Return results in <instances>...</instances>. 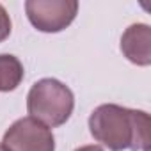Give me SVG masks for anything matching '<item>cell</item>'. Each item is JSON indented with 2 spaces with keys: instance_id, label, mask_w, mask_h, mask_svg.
<instances>
[{
  "instance_id": "9",
  "label": "cell",
  "mask_w": 151,
  "mask_h": 151,
  "mask_svg": "<svg viewBox=\"0 0 151 151\" xmlns=\"http://www.w3.org/2000/svg\"><path fill=\"white\" fill-rule=\"evenodd\" d=\"M0 151H9V149H7V147H6V146L2 144V142H0Z\"/></svg>"
},
{
  "instance_id": "4",
  "label": "cell",
  "mask_w": 151,
  "mask_h": 151,
  "mask_svg": "<svg viewBox=\"0 0 151 151\" xmlns=\"http://www.w3.org/2000/svg\"><path fill=\"white\" fill-rule=\"evenodd\" d=\"M2 144L9 151H55L52 130L32 117L14 121L4 133Z\"/></svg>"
},
{
  "instance_id": "6",
  "label": "cell",
  "mask_w": 151,
  "mask_h": 151,
  "mask_svg": "<svg viewBox=\"0 0 151 151\" xmlns=\"http://www.w3.org/2000/svg\"><path fill=\"white\" fill-rule=\"evenodd\" d=\"M23 64L11 53L0 55V93L14 91L23 80Z\"/></svg>"
},
{
  "instance_id": "7",
  "label": "cell",
  "mask_w": 151,
  "mask_h": 151,
  "mask_svg": "<svg viewBox=\"0 0 151 151\" xmlns=\"http://www.w3.org/2000/svg\"><path fill=\"white\" fill-rule=\"evenodd\" d=\"M11 34V18L6 11V7L0 4V43L7 39Z\"/></svg>"
},
{
  "instance_id": "5",
  "label": "cell",
  "mask_w": 151,
  "mask_h": 151,
  "mask_svg": "<svg viewBox=\"0 0 151 151\" xmlns=\"http://www.w3.org/2000/svg\"><path fill=\"white\" fill-rule=\"evenodd\" d=\"M121 52L123 55L137 64L149 66L151 64V29L146 23L130 25L121 36Z\"/></svg>"
},
{
  "instance_id": "8",
  "label": "cell",
  "mask_w": 151,
  "mask_h": 151,
  "mask_svg": "<svg viewBox=\"0 0 151 151\" xmlns=\"http://www.w3.org/2000/svg\"><path fill=\"white\" fill-rule=\"evenodd\" d=\"M75 151H103V147L91 144V146H82V147H78V149H75Z\"/></svg>"
},
{
  "instance_id": "2",
  "label": "cell",
  "mask_w": 151,
  "mask_h": 151,
  "mask_svg": "<svg viewBox=\"0 0 151 151\" xmlns=\"http://www.w3.org/2000/svg\"><path fill=\"white\" fill-rule=\"evenodd\" d=\"M75 109V96L71 89L57 78L37 80L27 96L29 117L39 121L48 128L62 126Z\"/></svg>"
},
{
  "instance_id": "1",
  "label": "cell",
  "mask_w": 151,
  "mask_h": 151,
  "mask_svg": "<svg viewBox=\"0 0 151 151\" xmlns=\"http://www.w3.org/2000/svg\"><path fill=\"white\" fill-rule=\"evenodd\" d=\"M89 130L110 151H149V116L144 110L100 105L89 116Z\"/></svg>"
},
{
  "instance_id": "3",
  "label": "cell",
  "mask_w": 151,
  "mask_h": 151,
  "mask_svg": "<svg viewBox=\"0 0 151 151\" xmlns=\"http://www.w3.org/2000/svg\"><path fill=\"white\" fill-rule=\"evenodd\" d=\"M25 13L29 22L41 32H60L71 25L78 13L77 0H27Z\"/></svg>"
}]
</instances>
